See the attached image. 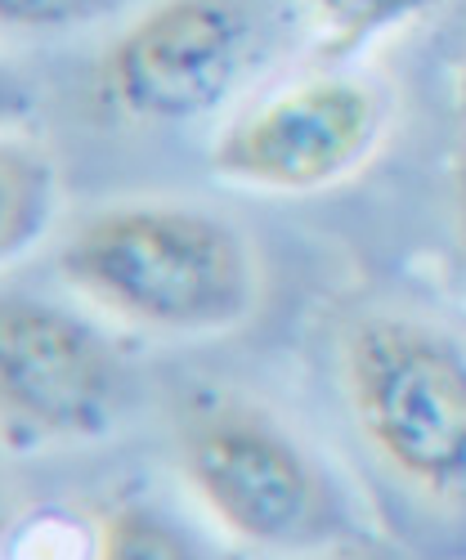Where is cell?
<instances>
[{"label":"cell","mask_w":466,"mask_h":560,"mask_svg":"<svg viewBox=\"0 0 466 560\" xmlns=\"http://www.w3.org/2000/svg\"><path fill=\"white\" fill-rule=\"evenodd\" d=\"M296 5L328 36L333 50H354V45H368L372 36H386L427 19L444 0H296Z\"/></svg>","instance_id":"ba28073f"},{"label":"cell","mask_w":466,"mask_h":560,"mask_svg":"<svg viewBox=\"0 0 466 560\" xmlns=\"http://www.w3.org/2000/svg\"><path fill=\"white\" fill-rule=\"evenodd\" d=\"M130 0H0V23L10 32H68L100 23Z\"/></svg>","instance_id":"30bf717a"},{"label":"cell","mask_w":466,"mask_h":560,"mask_svg":"<svg viewBox=\"0 0 466 560\" xmlns=\"http://www.w3.org/2000/svg\"><path fill=\"white\" fill-rule=\"evenodd\" d=\"M252 63V23L233 0H158L104 55L100 81L135 121H194L220 108Z\"/></svg>","instance_id":"277c9868"},{"label":"cell","mask_w":466,"mask_h":560,"mask_svg":"<svg viewBox=\"0 0 466 560\" xmlns=\"http://www.w3.org/2000/svg\"><path fill=\"white\" fill-rule=\"evenodd\" d=\"M184 476L211 516L256 547H288L318 525L323 485L310 457L247 408H211L184 427Z\"/></svg>","instance_id":"8992f818"},{"label":"cell","mask_w":466,"mask_h":560,"mask_svg":"<svg viewBox=\"0 0 466 560\" xmlns=\"http://www.w3.org/2000/svg\"><path fill=\"white\" fill-rule=\"evenodd\" d=\"M59 269L100 310L175 337L224 332L256 301L243 233L175 202H130L90 215L59 252Z\"/></svg>","instance_id":"6da1fadb"},{"label":"cell","mask_w":466,"mask_h":560,"mask_svg":"<svg viewBox=\"0 0 466 560\" xmlns=\"http://www.w3.org/2000/svg\"><path fill=\"white\" fill-rule=\"evenodd\" d=\"M453 189H457V229L466 252V68L457 81V158H453Z\"/></svg>","instance_id":"8fae6325"},{"label":"cell","mask_w":466,"mask_h":560,"mask_svg":"<svg viewBox=\"0 0 466 560\" xmlns=\"http://www.w3.org/2000/svg\"><path fill=\"white\" fill-rule=\"evenodd\" d=\"M386 126V95L368 77L323 72L273 90L233 117L211 149L215 175L243 189L314 194L368 162Z\"/></svg>","instance_id":"3957f363"},{"label":"cell","mask_w":466,"mask_h":560,"mask_svg":"<svg viewBox=\"0 0 466 560\" xmlns=\"http://www.w3.org/2000/svg\"><path fill=\"white\" fill-rule=\"evenodd\" d=\"M0 404L10 448L85 440L113 422V350L72 314L5 296L0 305Z\"/></svg>","instance_id":"5b68a950"},{"label":"cell","mask_w":466,"mask_h":560,"mask_svg":"<svg viewBox=\"0 0 466 560\" xmlns=\"http://www.w3.org/2000/svg\"><path fill=\"white\" fill-rule=\"evenodd\" d=\"M354 422L399 476L466 485V359L412 318H368L346 346Z\"/></svg>","instance_id":"7a4b0ae2"},{"label":"cell","mask_w":466,"mask_h":560,"mask_svg":"<svg viewBox=\"0 0 466 560\" xmlns=\"http://www.w3.org/2000/svg\"><path fill=\"white\" fill-rule=\"evenodd\" d=\"M55 215V171L36 149L5 139L0 149V256L27 252Z\"/></svg>","instance_id":"52a82bcc"},{"label":"cell","mask_w":466,"mask_h":560,"mask_svg":"<svg viewBox=\"0 0 466 560\" xmlns=\"http://www.w3.org/2000/svg\"><path fill=\"white\" fill-rule=\"evenodd\" d=\"M95 560H198V551L153 511L121 506L100 534Z\"/></svg>","instance_id":"9c48e42d"}]
</instances>
